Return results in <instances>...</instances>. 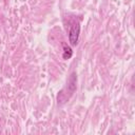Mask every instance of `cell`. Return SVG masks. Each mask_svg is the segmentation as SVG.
<instances>
[{
    "instance_id": "1",
    "label": "cell",
    "mask_w": 135,
    "mask_h": 135,
    "mask_svg": "<svg viewBox=\"0 0 135 135\" xmlns=\"http://www.w3.org/2000/svg\"><path fill=\"white\" fill-rule=\"evenodd\" d=\"M76 80H77L76 74L73 73V74L71 75L69 81H68L66 86H65L64 89H62V90L59 92L58 96H57V101H58L59 104L64 103V102L72 96V94H73L74 91L76 90Z\"/></svg>"
},
{
    "instance_id": "2",
    "label": "cell",
    "mask_w": 135,
    "mask_h": 135,
    "mask_svg": "<svg viewBox=\"0 0 135 135\" xmlns=\"http://www.w3.org/2000/svg\"><path fill=\"white\" fill-rule=\"evenodd\" d=\"M79 34H80V24L79 22H74L69 32V41L72 45H76L78 43Z\"/></svg>"
},
{
    "instance_id": "3",
    "label": "cell",
    "mask_w": 135,
    "mask_h": 135,
    "mask_svg": "<svg viewBox=\"0 0 135 135\" xmlns=\"http://www.w3.org/2000/svg\"><path fill=\"white\" fill-rule=\"evenodd\" d=\"M72 55H73L72 49L69 45H66L65 43H63V54H62L63 59H70L72 57Z\"/></svg>"
}]
</instances>
